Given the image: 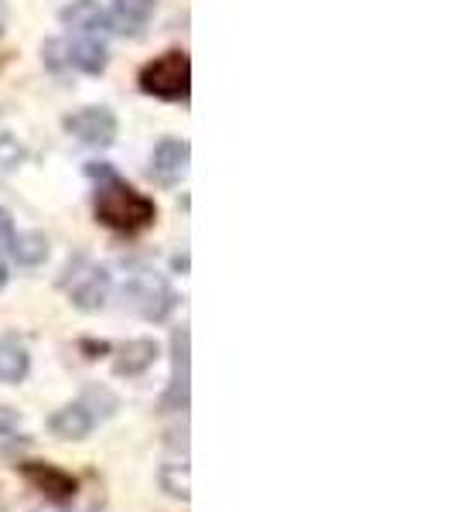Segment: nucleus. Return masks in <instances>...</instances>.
<instances>
[{"mask_svg": "<svg viewBox=\"0 0 454 512\" xmlns=\"http://www.w3.org/2000/svg\"><path fill=\"white\" fill-rule=\"evenodd\" d=\"M89 175L99 178L96 185V195H93V212H96V222L113 233H144L147 226H154L158 219V205L154 198H147L144 192H137L134 185H127L123 178L113 175L106 164H93Z\"/></svg>", "mask_w": 454, "mask_h": 512, "instance_id": "obj_1", "label": "nucleus"}, {"mask_svg": "<svg viewBox=\"0 0 454 512\" xmlns=\"http://www.w3.org/2000/svg\"><path fill=\"white\" fill-rule=\"evenodd\" d=\"M140 93L164 99V103H185L192 93V59L188 52H164L140 69Z\"/></svg>", "mask_w": 454, "mask_h": 512, "instance_id": "obj_2", "label": "nucleus"}, {"mask_svg": "<svg viewBox=\"0 0 454 512\" xmlns=\"http://www.w3.org/2000/svg\"><path fill=\"white\" fill-rule=\"evenodd\" d=\"M123 301H127L140 318L164 321L171 311H175L178 294L158 270L137 267V270H130L127 280H123Z\"/></svg>", "mask_w": 454, "mask_h": 512, "instance_id": "obj_3", "label": "nucleus"}, {"mask_svg": "<svg viewBox=\"0 0 454 512\" xmlns=\"http://www.w3.org/2000/svg\"><path fill=\"white\" fill-rule=\"evenodd\" d=\"M59 287L72 301V308L79 311H103L106 301H110V274L103 267H96L93 260H86V256L69 260V267L62 270Z\"/></svg>", "mask_w": 454, "mask_h": 512, "instance_id": "obj_4", "label": "nucleus"}, {"mask_svg": "<svg viewBox=\"0 0 454 512\" xmlns=\"http://www.w3.org/2000/svg\"><path fill=\"white\" fill-rule=\"evenodd\" d=\"M45 62L52 69H76L86 76H99L110 62L106 45L93 35H76V38H59L45 45Z\"/></svg>", "mask_w": 454, "mask_h": 512, "instance_id": "obj_5", "label": "nucleus"}, {"mask_svg": "<svg viewBox=\"0 0 454 512\" xmlns=\"http://www.w3.org/2000/svg\"><path fill=\"white\" fill-rule=\"evenodd\" d=\"M62 127L86 147H110L117 140L120 123L110 106H82V110L65 117Z\"/></svg>", "mask_w": 454, "mask_h": 512, "instance_id": "obj_6", "label": "nucleus"}, {"mask_svg": "<svg viewBox=\"0 0 454 512\" xmlns=\"http://www.w3.org/2000/svg\"><path fill=\"white\" fill-rule=\"evenodd\" d=\"M21 475L31 489L41 492L48 502H55V506H65V502L76 499L79 482L69 472H62L59 465H48V461H24Z\"/></svg>", "mask_w": 454, "mask_h": 512, "instance_id": "obj_7", "label": "nucleus"}, {"mask_svg": "<svg viewBox=\"0 0 454 512\" xmlns=\"http://www.w3.org/2000/svg\"><path fill=\"white\" fill-rule=\"evenodd\" d=\"M171 355H175V369H171V386L164 393V410H188V379H192V352H188V328H178L171 335Z\"/></svg>", "mask_w": 454, "mask_h": 512, "instance_id": "obj_8", "label": "nucleus"}, {"mask_svg": "<svg viewBox=\"0 0 454 512\" xmlns=\"http://www.w3.org/2000/svg\"><path fill=\"white\" fill-rule=\"evenodd\" d=\"M188 158H192V151H188L185 140L178 137H164L158 147H154V158H151V178L158 181L164 188H175L181 178L188 175Z\"/></svg>", "mask_w": 454, "mask_h": 512, "instance_id": "obj_9", "label": "nucleus"}, {"mask_svg": "<svg viewBox=\"0 0 454 512\" xmlns=\"http://www.w3.org/2000/svg\"><path fill=\"white\" fill-rule=\"evenodd\" d=\"M154 7L158 0H110V31H120V35H140L147 28V21L154 18Z\"/></svg>", "mask_w": 454, "mask_h": 512, "instance_id": "obj_10", "label": "nucleus"}, {"mask_svg": "<svg viewBox=\"0 0 454 512\" xmlns=\"http://www.w3.org/2000/svg\"><path fill=\"white\" fill-rule=\"evenodd\" d=\"M62 24L69 31H76V35H93V38L110 31V18L99 7V0H72L69 7H62Z\"/></svg>", "mask_w": 454, "mask_h": 512, "instance_id": "obj_11", "label": "nucleus"}, {"mask_svg": "<svg viewBox=\"0 0 454 512\" xmlns=\"http://www.w3.org/2000/svg\"><path fill=\"white\" fill-rule=\"evenodd\" d=\"M158 362V342L154 338H134V342L120 345L117 359H113V373L117 376H144L147 369Z\"/></svg>", "mask_w": 454, "mask_h": 512, "instance_id": "obj_12", "label": "nucleus"}, {"mask_svg": "<svg viewBox=\"0 0 454 512\" xmlns=\"http://www.w3.org/2000/svg\"><path fill=\"white\" fill-rule=\"evenodd\" d=\"M48 427H52V434L62 437V441H82V437H89V431L96 427V417L86 403H69V407L55 410V414L48 417Z\"/></svg>", "mask_w": 454, "mask_h": 512, "instance_id": "obj_13", "label": "nucleus"}, {"mask_svg": "<svg viewBox=\"0 0 454 512\" xmlns=\"http://www.w3.org/2000/svg\"><path fill=\"white\" fill-rule=\"evenodd\" d=\"M28 369H31V355H28V349H24V345H21L14 335H4V338H0V383L18 386V383H24Z\"/></svg>", "mask_w": 454, "mask_h": 512, "instance_id": "obj_14", "label": "nucleus"}, {"mask_svg": "<svg viewBox=\"0 0 454 512\" xmlns=\"http://www.w3.org/2000/svg\"><path fill=\"white\" fill-rule=\"evenodd\" d=\"M11 256L21 267H38V263L48 260V239L41 233H14Z\"/></svg>", "mask_w": 454, "mask_h": 512, "instance_id": "obj_15", "label": "nucleus"}, {"mask_svg": "<svg viewBox=\"0 0 454 512\" xmlns=\"http://www.w3.org/2000/svg\"><path fill=\"white\" fill-rule=\"evenodd\" d=\"M161 485L168 495H175V499H188V461H168V465L161 468Z\"/></svg>", "mask_w": 454, "mask_h": 512, "instance_id": "obj_16", "label": "nucleus"}, {"mask_svg": "<svg viewBox=\"0 0 454 512\" xmlns=\"http://www.w3.org/2000/svg\"><path fill=\"white\" fill-rule=\"evenodd\" d=\"M24 161V147L11 134H0V178L18 171Z\"/></svg>", "mask_w": 454, "mask_h": 512, "instance_id": "obj_17", "label": "nucleus"}, {"mask_svg": "<svg viewBox=\"0 0 454 512\" xmlns=\"http://www.w3.org/2000/svg\"><path fill=\"white\" fill-rule=\"evenodd\" d=\"M14 233H18V229H14L11 212H7V209H0V260H4V256H11Z\"/></svg>", "mask_w": 454, "mask_h": 512, "instance_id": "obj_18", "label": "nucleus"}, {"mask_svg": "<svg viewBox=\"0 0 454 512\" xmlns=\"http://www.w3.org/2000/svg\"><path fill=\"white\" fill-rule=\"evenodd\" d=\"M0 434H18V417L7 407H0Z\"/></svg>", "mask_w": 454, "mask_h": 512, "instance_id": "obj_19", "label": "nucleus"}, {"mask_svg": "<svg viewBox=\"0 0 454 512\" xmlns=\"http://www.w3.org/2000/svg\"><path fill=\"white\" fill-rule=\"evenodd\" d=\"M7 284V267H4V260H0V287Z\"/></svg>", "mask_w": 454, "mask_h": 512, "instance_id": "obj_20", "label": "nucleus"}, {"mask_svg": "<svg viewBox=\"0 0 454 512\" xmlns=\"http://www.w3.org/2000/svg\"><path fill=\"white\" fill-rule=\"evenodd\" d=\"M4 18H7V7H4V0H0V24H4Z\"/></svg>", "mask_w": 454, "mask_h": 512, "instance_id": "obj_21", "label": "nucleus"}]
</instances>
